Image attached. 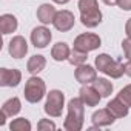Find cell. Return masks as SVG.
I'll return each mask as SVG.
<instances>
[{
	"instance_id": "1",
	"label": "cell",
	"mask_w": 131,
	"mask_h": 131,
	"mask_svg": "<svg viewBox=\"0 0 131 131\" xmlns=\"http://www.w3.org/2000/svg\"><path fill=\"white\" fill-rule=\"evenodd\" d=\"M85 103L80 97H73L68 102V114L63 120V128L67 131H80L85 123Z\"/></svg>"
},
{
	"instance_id": "2",
	"label": "cell",
	"mask_w": 131,
	"mask_h": 131,
	"mask_svg": "<svg viewBox=\"0 0 131 131\" xmlns=\"http://www.w3.org/2000/svg\"><path fill=\"white\" fill-rule=\"evenodd\" d=\"M25 99L29 103H39L45 96H46V85L45 80L39 76H31L26 83H25V90H23Z\"/></svg>"
},
{
	"instance_id": "3",
	"label": "cell",
	"mask_w": 131,
	"mask_h": 131,
	"mask_svg": "<svg viewBox=\"0 0 131 131\" xmlns=\"http://www.w3.org/2000/svg\"><path fill=\"white\" fill-rule=\"evenodd\" d=\"M65 106V94L60 90H51L46 94V102H45V113L49 117H60L62 111Z\"/></svg>"
},
{
	"instance_id": "4",
	"label": "cell",
	"mask_w": 131,
	"mask_h": 131,
	"mask_svg": "<svg viewBox=\"0 0 131 131\" xmlns=\"http://www.w3.org/2000/svg\"><path fill=\"white\" fill-rule=\"evenodd\" d=\"M100 45H102V39L94 32H83L74 39V48L79 51H83V52L94 51Z\"/></svg>"
},
{
	"instance_id": "5",
	"label": "cell",
	"mask_w": 131,
	"mask_h": 131,
	"mask_svg": "<svg viewBox=\"0 0 131 131\" xmlns=\"http://www.w3.org/2000/svg\"><path fill=\"white\" fill-rule=\"evenodd\" d=\"M74 23H76V17L68 9H60V11H57L56 17H54V22H52L54 28L57 31H60V32H68V31H71L74 28Z\"/></svg>"
},
{
	"instance_id": "6",
	"label": "cell",
	"mask_w": 131,
	"mask_h": 131,
	"mask_svg": "<svg viewBox=\"0 0 131 131\" xmlns=\"http://www.w3.org/2000/svg\"><path fill=\"white\" fill-rule=\"evenodd\" d=\"M51 39H52V34H51L49 28H46L45 25L36 26V28L31 31V43H32L36 48H40V49L46 48V46L49 45Z\"/></svg>"
},
{
	"instance_id": "7",
	"label": "cell",
	"mask_w": 131,
	"mask_h": 131,
	"mask_svg": "<svg viewBox=\"0 0 131 131\" xmlns=\"http://www.w3.org/2000/svg\"><path fill=\"white\" fill-rule=\"evenodd\" d=\"M74 76H76V80L79 83L90 85V83H93L97 79V70L94 67H91V65H88V63H83V65L76 67Z\"/></svg>"
},
{
	"instance_id": "8",
	"label": "cell",
	"mask_w": 131,
	"mask_h": 131,
	"mask_svg": "<svg viewBox=\"0 0 131 131\" xmlns=\"http://www.w3.org/2000/svg\"><path fill=\"white\" fill-rule=\"evenodd\" d=\"M22 82V73L16 68H0V86L16 88Z\"/></svg>"
},
{
	"instance_id": "9",
	"label": "cell",
	"mask_w": 131,
	"mask_h": 131,
	"mask_svg": "<svg viewBox=\"0 0 131 131\" xmlns=\"http://www.w3.org/2000/svg\"><path fill=\"white\" fill-rule=\"evenodd\" d=\"M8 51L9 56L14 59H22L28 52V42L23 36H14L9 43H8Z\"/></svg>"
},
{
	"instance_id": "10",
	"label": "cell",
	"mask_w": 131,
	"mask_h": 131,
	"mask_svg": "<svg viewBox=\"0 0 131 131\" xmlns=\"http://www.w3.org/2000/svg\"><path fill=\"white\" fill-rule=\"evenodd\" d=\"M102 19H103V16H102V11L99 9V6L93 8V9H88L85 13H80V22L86 28H96V26H99L102 23Z\"/></svg>"
},
{
	"instance_id": "11",
	"label": "cell",
	"mask_w": 131,
	"mask_h": 131,
	"mask_svg": "<svg viewBox=\"0 0 131 131\" xmlns=\"http://www.w3.org/2000/svg\"><path fill=\"white\" fill-rule=\"evenodd\" d=\"M79 97L83 100V103L86 106H97L102 96L99 94V91L94 88V86H90V85H83L79 91Z\"/></svg>"
},
{
	"instance_id": "12",
	"label": "cell",
	"mask_w": 131,
	"mask_h": 131,
	"mask_svg": "<svg viewBox=\"0 0 131 131\" xmlns=\"http://www.w3.org/2000/svg\"><path fill=\"white\" fill-rule=\"evenodd\" d=\"M91 120H93L94 125L103 128V126H110V125H113L114 120H116V117L113 116V113H111L108 108H102V110H97V111L93 113Z\"/></svg>"
},
{
	"instance_id": "13",
	"label": "cell",
	"mask_w": 131,
	"mask_h": 131,
	"mask_svg": "<svg viewBox=\"0 0 131 131\" xmlns=\"http://www.w3.org/2000/svg\"><path fill=\"white\" fill-rule=\"evenodd\" d=\"M57 14V9L49 5V3H43L37 8V19L42 25H49L54 22V17Z\"/></svg>"
},
{
	"instance_id": "14",
	"label": "cell",
	"mask_w": 131,
	"mask_h": 131,
	"mask_svg": "<svg viewBox=\"0 0 131 131\" xmlns=\"http://www.w3.org/2000/svg\"><path fill=\"white\" fill-rule=\"evenodd\" d=\"M106 108L113 113V116H114L116 119H123V117H126L128 113H129V106H128L123 100H120L119 97L110 100L108 105H106Z\"/></svg>"
},
{
	"instance_id": "15",
	"label": "cell",
	"mask_w": 131,
	"mask_h": 131,
	"mask_svg": "<svg viewBox=\"0 0 131 131\" xmlns=\"http://www.w3.org/2000/svg\"><path fill=\"white\" fill-rule=\"evenodd\" d=\"M45 67H46V59H45V56L34 54V56L29 57V60L26 63V71L29 74H32V76H37L40 71L45 70Z\"/></svg>"
},
{
	"instance_id": "16",
	"label": "cell",
	"mask_w": 131,
	"mask_h": 131,
	"mask_svg": "<svg viewBox=\"0 0 131 131\" xmlns=\"http://www.w3.org/2000/svg\"><path fill=\"white\" fill-rule=\"evenodd\" d=\"M17 26H19V20L16 16H13V14H2L0 16V31H2L3 36L16 32Z\"/></svg>"
},
{
	"instance_id": "17",
	"label": "cell",
	"mask_w": 131,
	"mask_h": 131,
	"mask_svg": "<svg viewBox=\"0 0 131 131\" xmlns=\"http://www.w3.org/2000/svg\"><path fill=\"white\" fill-rule=\"evenodd\" d=\"M71 54V49L68 46V43L65 42H57L52 48H51V57L56 62H63V60H68Z\"/></svg>"
},
{
	"instance_id": "18",
	"label": "cell",
	"mask_w": 131,
	"mask_h": 131,
	"mask_svg": "<svg viewBox=\"0 0 131 131\" xmlns=\"http://www.w3.org/2000/svg\"><path fill=\"white\" fill-rule=\"evenodd\" d=\"M20 110H22V102H20L19 97H11V99H8V100L3 103V106H2V111H3L8 117L17 116V114L20 113Z\"/></svg>"
},
{
	"instance_id": "19",
	"label": "cell",
	"mask_w": 131,
	"mask_h": 131,
	"mask_svg": "<svg viewBox=\"0 0 131 131\" xmlns=\"http://www.w3.org/2000/svg\"><path fill=\"white\" fill-rule=\"evenodd\" d=\"M93 86L99 91V94H100L102 97L111 96V93H113V90H114L113 83H111L108 79H105V77H97V79L93 82Z\"/></svg>"
},
{
	"instance_id": "20",
	"label": "cell",
	"mask_w": 131,
	"mask_h": 131,
	"mask_svg": "<svg viewBox=\"0 0 131 131\" xmlns=\"http://www.w3.org/2000/svg\"><path fill=\"white\" fill-rule=\"evenodd\" d=\"M103 74H106V76H110L111 79H120L123 74H125V68H123V63H120V62H117V60H114L110 67L105 70V73Z\"/></svg>"
},
{
	"instance_id": "21",
	"label": "cell",
	"mask_w": 131,
	"mask_h": 131,
	"mask_svg": "<svg viewBox=\"0 0 131 131\" xmlns=\"http://www.w3.org/2000/svg\"><path fill=\"white\" fill-rule=\"evenodd\" d=\"M32 125L28 119L25 117H19V119H14L11 123H9V129L11 131H31Z\"/></svg>"
},
{
	"instance_id": "22",
	"label": "cell",
	"mask_w": 131,
	"mask_h": 131,
	"mask_svg": "<svg viewBox=\"0 0 131 131\" xmlns=\"http://www.w3.org/2000/svg\"><path fill=\"white\" fill-rule=\"evenodd\" d=\"M114 62V59L111 57V56H108V54H99L97 57H96V60H94V65H96V70H99L100 73H105V70L110 67V65Z\"/></svg>"
},
{
	"instance_id": "23",
	"label": "cell",
	"mask_w": 131,
	"mask_h": 131,
	"mask_svg": "<svg viewBox=\"0 0 131 131\" xmlns=\"http://www.w3.org/2000/svg\"><path fill=\"white\" fill-rule=\"evenodd\" d=\"M86 59H88V52H83V51H79V49H73L71 54H70V59L68 62L74 67H79V65H83L86 63Z\"/></svg>"
},
{
	"instance_id": "24",
	"label": "cell",
	"mask_w": 131,
	"mask_h": 131,
	"mask_svg": "<svg viewBox=\"0 0 131 131\" xmlns=\"http://www.w3.org/2000/svg\"><path fill=\"white\" fill-rule=\"evenodd\" d=\"M117 97H119L120 100H123V102L131 108V83H129V85H126V86H123V88L119 91Z\"/></svg>"
},
{
	"instance_id": "25",
	"label": "cell",
	"mask_w": 131,
	"mask_h": 131,
	"mask_svg": "<svg viewBox=\"0 0 131 131\" xmlns=\"http://www.w3.org/2000/svg\"><path fill=\"white\" fill-rule=\"evenodd\" d=\"M97 6H99L97 0H79V5H77V8H79L80 13H85V11L97 8Z\"/></svg>"
},
{
	"instance_id": "26",
	"label": "cell",
	"mask_w": 131,
	"mask_h": 131,
	"mask_svg": "<svg viewBox=\"0 0 131 131\" xmlns=\"http://www.w3.org/2000/svg\"><path fill=\"white\" fill-rule=\"evenodd\" d=\"M57 126H56V123L52 122V120H49V119H40L39 120V123H37V129H40V131H54Z\"/></svg>"
},
{
	"instance_id": "27",
	"label": "cell",
	"mask_w": 131,
	"mask_h": 131,
	"mask_svg": "<svg viewBox=\"0 0 131 131\" xmlns=\"http://www.w3.org/2000/svg\"><path fill=\"white\" fill-rule=\"evenodd\" d=\"M122 49H123V54L126 59H131V39L126 37L122 40Z\"/></svg>"
},
{
	"instance_id": "28",
	"label": "cell",
	"mask_w": 131,
	"mask_h": 131,
	"mask_svg": "<svg viewBox=\"0 0 131 131\" xmlns=\"http://www.w3.org/2000/svg\"><path fill=\"white\" fill-rule=\"evenodd\" d=\"M117 6L123 11H131V0H117Z\"/></svg>"
},
{
	"instance_id": "29",
	"label": "cell",
	"mask_w": 131,
	"mask_h": 131,
	"mask_svg": "<svg viewBox=\"0 0 131 131\" xmlns=\"http://www.w3.org/2000/svg\"><path fill=\"white\" fill-rule=\"evenodd\" d=\"M123 68H125V74H126L128 77H131V59L126 60V63L123 65Z\"/></svg>"
},
{
	"instance_id": "30",
	"label": "cell",
	"mask_w": 131,
	"mask_h": 131,
	"mask_svg": "<svg viewBox=\"0 0 131 131\" xmlns=\"http://www.w3.org/2000/svg\"><path fill=\"white\" fill-rule=\"evenodd\" d=\"M125 32H126V37H131V19H128L125 23Z\"/></svg>"
},
{
	"instance_id": "31",
	"label": "cell",
	"mask_w": 131,
	"mask_h": 131,
	"mask_svg": "<svg viewBox=\"0 0 131 131\" xmlns=\"http://www.w3.org/2000/svg\"><path fill=\"white\" fill-rule=\"evenodd\" d=\"M6 117H8V116H6L3 111H0V126H3V125L6 123Z\"/></svg>"
},
{
	"instance_id": "32",
	"label": "cell",
	"mask_w": 131,
	"mask_h": 131,
	"mask_svg": "<svg viewBox=\"0 0 131 131\" xmlns=\"http://www.w3.org/2000/svg\"><path fill=\"white\" fill-rule=\"evenodd\" d=\"M102 2L105 5H108V6H116L117 5V0H102Z\"/></svg>"
},
{
	"instance_id": "33",
	"label": "cell",
	"mask_w": 131,
	"mask_h": 131,
	"mask_svg": "<svg viewBox=\"0 0 131 131\" xmlns=\"http://www.w3.org/2000/svg\"><path fill=\"white\" fill-rule=\"evenodd\" d=\"M52 2H54V3H59V5H67L70 0H52Z\"/></svg>"
},
{
	"instance_id": "34",
	"label": "cell",
	"mask_w": 131,
	"mask_h": 131,
	"mask_svg": "<svg viewBox=\"0 0 131 131\" xmlns=\"http://www.w3.org/2000/svg\"><path fill=\"white\" fill-rule=\"evenodd\" d=\"M129 39H131V37H129Z\"/></svg>"
}]
</instances>
